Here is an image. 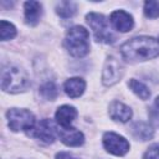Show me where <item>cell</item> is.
Here are the masks:
<instances>
[{"instance_id":"cell-1","label":"cell","mask_w":159,"mask_h":159,"mask_svg":"<svg viewBox=\"0 0 159 159\" xmlns=\"http://www.w3.org/2000/svg\"><path fill=\"white\" fill-rule=\"evenodd\" d=\"M120 55L128 62H142L159 56V40L152 36H137L120 46Z\"/></svg>"},{"instance_id":"cell-2","label":"cell","mask_w":159,"mask_h":159,"mask_svg":"<svg viewBox=\"0 0 159 159\" xmlns=\"http://www.w3.org/2000/svg\"><path fill=\"white\" fill-rule=\"evenodd\" d=\"M31 86L25 70L15 65L4 66L1 70V88L9 93H20Z\"/></svg>"},{"instance_id":"cell-3","label":"cell","mask_w":159,"mask_h":159,"mask_svg":"<svg viewBox=\"0 0 159 159\" xmlns=\"http://www.w3.org/2000/svg\"><path fill=\"white\" fill-rule=\"evenodd\" d=\"M65 47L73 57L81 58L89 52V34L80 25L72 26L65 37Z\"/></svg>"},{"instance_id":"cell-4","label":"cell","mask_w":159,"mask_h":159,"mask_svg":"<svg viewBox=\"0 0 159 159\" xmlns=\"http://www.w3.org/2000/svg\"><path fill=\"white\" fill-rule=\"evenodd\" d=\"M86 21L89 25V27L92 29L97 42L113 43L116 41V36L109 30L108 20L104 15L97 14V12H89L86 15Z\"/></svg>"},{"instance_id":"cell-5","label":"cell","mask_w":159,"mask_h":159,"mask_svg":"<svg viewBox=\"0 0 159 159\" xmlns=\"http://www.w3.org/2000/svg\"><path fill=\"white\" fill-rule=\"evenodd\" d=\"M7 124L9 128L12 132H20V130H31L35 124V116L32 112L24 109V108H11L6 112Z\"/></svg>"},{"instance_id":"cell-6","label":"cell","mask_w":159,"mask_h":159,"mask_svg":"<svg viewBox=\"0 0 159 159\" xmlns=\"http://www.w3.org/2000/svg\"><path fill=\"white\" fill-rule=\"evenodd\" d=\"M103 147L108 153L122 157L128 153L130 145L124 137L114 132H106L103 135Z\"/></svg>"},{"instance_id":"cell-7","label":"cell","mask_w":159,"mask_h":159,"mask_svg":"<svg viewBox=\"0 0 159 159\" xmlns=\"http://www.w3.org/2000/svg\"><path fill=\"white\" fill-rule=\"evenodd\" d=\"M29 135L40 139L46 144H51L56 139V127L50 119H42L35 127L27 132Z\"/></svg>"},{"instance_id":"cell-8","label":"cell","mask_w":159,"mask_h":159,"mask_svg":"<svg viewBox=\"0 0 159 159\" xmlns=\"http://www.w3.org/2000/svg\"><path fill=\"white\" fill-rule=\"evenodd\" d=\"M123 75L122 67L119 65V62L113 57L109 56L106 60L104 67H103V73H102V83L107 87L113 86L114 83H117L120 77Z\"/></svg>"},{"instance_id":"cell-9","label":"cell","mask_w":159,"mask_h":159,"mask_svg":"<svg viewBox=\"0 0 159 159\" xmlns=\"http://www.w3.org/2000/svg\"><path fill=\"white\" fill-rule=\"evenodd\" d=\"M56 133L60 137V140L68 147H80L84 143V135L82 132L76 128H56Z\"/></svg>"},{"instance_id":"cell-10","label":"cell","mask_w":159,"mask_h":159,"mask_svg":"<svg viewBox=\"0 0 159 159\" xmlns=\"http://www.w3.org/2000/svg\"><path fill=\"white\" fill-rule=\"evenodd\" d=\"M109 21H111L112 26L120 32H128L134 26V20H133L132 15H129L124 10L113 11L109 16Z\"/></svg>"},{"instance_id":"cell-11","label":"cell","mask_w":159,"mask_h":159,"mask_svg":"<svg viewBox=\"0 0 159 159\" xmlns=\"http://www.w3.org/2000/svg\"><path fill=\"white\" fill-rule=\"evenodd\" d=\"M76 117H77V109L70 104H63L58 107L55 113L56 123L61 128H71L72 122L75 120Z\"/></svg>"},{"instance_id":"cell-12","label":"cell","mask_w":159,"mask_h":159,"mask_svg":"<svg viewBox=\"0 0 159 159\" xmlns=\"http://www.w3.org/2000/svg\"><path fill=\"white\" fill-rule=\"evenodd\" d=\"M24 14H25V22L30 26L37 25L42 15V5L39 1H26L24 4Z\"/></svg>"},{"instance_id":"cell-13","label":"cell","mask_w":159,"mask_h":159,"mask_svg":"<svg viewBox=\"0 0 159 159\" xmlns=\"http://www.w3.org/2000/svg\"><path fill=\"white\" fill-rule=\"evenodd\" d=\"M108 113H109V117L113 119V120H117V122H122V123H125L128 122L130 118H132V109L125 106L124 103L122 102H118V101H113L111 104H109V109H108Z\"/></svg>"},{"instance_id":"cell-14","label":"cell","mask_w":159,"mask_h":159,"mask_svg":"<svg viewBox=\"0 0 159 159\" xmlns=\"http://www.w3.org/2000/svg\"><path fill=\"white\" fill-rule=\"evenodd\" d=\"M84 89H86V82L81 77L68 78L63 83V91L71 98H78V97H81L83 94Z\"/></svg>"},{"instance_id":"cell-15","label":"cell","mask_w":159,"mask_h":159,"mask_svg":"<svg viewBox=\"0 0 159 159\" xmlns=\"http://www.w3.org/2000/svg\"><path fill=\"white\" fill-rule=\"evenodd\" d=\"M132 133L135 138L140 140H147L153 137V128L144 122H139L132 127Z\"/></svg>"},{"instance_id":"cell-16","label":"cell","mask_w":159,"mask_h":159,"mask_svg":"<svg viewBox=\"0 0 159 159\" xmlns=\"http://www.w3.org/2000/svg\"><path fill=\"white\" fill-rule=\"evenodd\" d=\"M76 10H77V5L73 1H61L56 6L57 15L63 17V19L72 17L76 14Z\"/></svg>"},{"instance_id":"cell-17","label":"cell","mask_w":159,"mask_h":159,"mask_svg":"<svg viewBox=\"0 0 159 159\" xmlns=\"http://www.w3.org/2000/svg\"><path fill=\"white\" fill-rule=\"evenodd\" d=\"M128 86H129V88H130L139 98H142V99H148V98L150 97V91H149V88H148L143 82H140V81H138V80H135V78H132V80L128 82Z\"/></svg>"},{"instance_id":"cell-18","label":"cell","mask_w":159,"mask_h":159,"mask_svg":"<svg viewBox=\"0 0 159 159\" xmlns=\"http://www.w3.org/2000/svg\"><path fill=\"white\" fill-rule=\"evenodd\" d=\"M15 36H16V27L11 22L1 20L0 21V39H1V41L11 40Z\"/></svg>"},{"instance_id":"cell-19","label":"cell","mask_w":159,"mask_h":159,"mask_svg":"<svg viewBox=\"0 0 159 159\" xmlns=\"http://www.w3.org/2000/svg\"><path fill=\"white\" fill-rule=\"evenodd\" d=\"M40 93H41V96H42L43 98H46V99H48V101H53V99L57 97V94H58L57 86H56L53 82H51V81L45 82V83L40 87Z\"/></svg>"},{"instance_id":"cell-20","label":"cell","mask_w":159,"mask_h":159,"mask_svg":"<svg viewBox=\"0 0 159 159\" xmlns=\"http://www.w3.org/2000/svg\"><path fill=\"white\" fill-rule=\"evenodd\" d=\"M144 15L149 19L159 17V0H150L144 2Z\"/></svg>"},{"instance_id":"cell-21","label":"cell","mask_w":159,"mask_h":159,"mask_svg":"<svg viewBox=\"0 0 159 159\" xmlns=\"http://www.w3.org/2000/svg\"><path fill=\"white\" fill-rule=\"evenodd\" d=\"M143 159H159V144H153L144 153Z\"/></svg>"},{"instance_id":"cell-22","label":"cell","mask_w":159,"mask_h":159,"mask_svg":"<svg viewBox=\"0 0 159 159\" xmlns=\"http://www.w3.org/2000/svg\"><path fill=\"white\" fill-rule=\"evenodd\" d=\"M56 159H77V158L67 152H60L56 154Z\"/></svg>"},{"instance_id":"cell-23","label":"cell","mask_w":159,"mask_h":159,"mask_svg":"<svg viewBox=\"0 0 159 159\" xmlns=\"http://www.w3.org/2000/svg\"><path fill=\"white\" fill-rule=\"evenodd\" d=\"M155 106L159 108V96H158V97H157V99H155Z\"/></svg>"}]
</instances>
